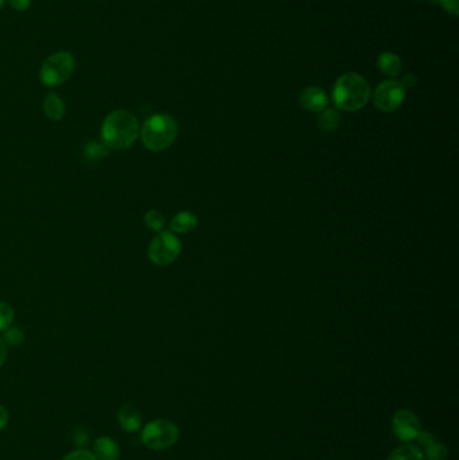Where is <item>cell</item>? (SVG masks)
I'll list each match as a JSON object with an SVG mask.
<instances>
[{"mask_svg": "<svg viewBox=\"0 0 459 460\" xmlns=\"http://www.w3.org/2000/svg\"><path fill=\"white\" fill-rule=\"evenodd\" d=\"M178 123L173 116L158 114L146 120L141 127V141L144 147L154 152L167 150L177 139Z\"/></svg>", "mask_w": 459, "mask_h": 460, "instance_id": "cell-3", "label": "cell"}, {"mask_svg": "<svg viewBox=\"0 0 459 460\" xmlns=\"http://www.w3.org/2000/svg\"><path fill=\"white\" fill-rule=\"evenodd\" d=\"M438 3L440 4V7H442L447 14H450V15H453V17H458V0H438Z\"/></svg>", "mask_w": 459, "mask_h": 460, "instance_id": "cell-23", "label": "cell"}, {"mask_svg": "<svg viewBox=\"0 0 459 460\" xmlns=\"http://www.w3.org/2000/svg\"><path fill=\"white\" fill-rule=\"evenodd\" d=\"M299 103L309 112H322L329 105V94L320 87H309L299 94Z\"/></svg>", "mask_w": 459, "mask_h": 460, "instance_id": "cell-9", "label": "cell"}, {"mask_svg": "<svg viewBox=\"0 0 459 460\" xmlns=\"http://www.w3.org/2000/svg\"><path fill=\"white\" fill-rule=\"evenodd\" d=\"M140 439L141 443L150 450H167L178 441L180 428L170 420L157 418L143 427Z\"/></svg>", "mask_w": 459, "mask_h": 460, "instance_id": "cell-5", "label": "cell"}, {"mask_svg": "<svg viewBox=\"0 0 459 460\" xmlns=\"http://www.w3.org/2000/svg\"><path fill=\"white\" fill-rule=\"evenodd\" d=\"M406 91L400 81L388 80L381 82L373 93V103L376 108L384 114L395 112L404 101Z\"/></svg>", "mask_w": 459, "mask_h": 460, "instance_id": "cell-7", "label": "cell"}, {"mask_svg": "<svg viewBox=\"0 0 459 460\" xmlns=\"http://www.w3.org/2000/svg\"><path fill=\"white\" fill-rule=\"evenodd\" d=\"M14 322V310L7 303L0 301V331L7 330Z\"/></svg>", "mask_w": 459, "mask_h": 460, "instance_id": "cell-21", "label": "cell"}, {"mask_svg": "<svg viewBox=\"0 0 459 460\" xmlns=\"http://www.w3.org/2000/svg\"><path fill=\"white\" fill-rule=\"evenodd\" d=\"M44 111H45V115L50 120L60 121L65 116L67 107H65L64 100L58 94L49 93L46 98H45V101H44Z\"/></svg>", "mask_w": 459, "mask_h": 460, "instance_id": "cell-14", "label": "cell"}, {"mask_svg": "<svg viewBox=\"0 0 459 460\" xmlns=\"http://www.w3.org/2000/svg\"><path fill=\"white\" fill-rule=\"evenodd\" d=\"M6 357H7V346H6V342L0 338V366L4 364Z\"/></svg>", "mask_w": 459, "mask_h": 460, "instance_id": "cell-28", "label": "cell"}, {"mask_svg": "<svg viewBox=\"0 0 459 460\" xmlns=\"http://www.w3.org/2000/svg\"><path fill=\"white\" fill-rule=\"evenodd\" d=\"M107 154H108V147L104 143H98V141L88 143L84 150V155L87 157L88 161H98V159L104 158Z\"/></svg>", "mask_w": 459, "mask_h": 460, "instance_id": "cell-18", "label": "cell"}, {"mask_svg": "<svg viewBox=\"0 0 459 460\" xmlns=\"http://www.w3.org/2000/svg\"><path fill=\"white\" fill-rule=\"evenodd\" d=\"M388 460H426L423 451L410 443L397 447L390 455Z\"/></svg>", "mask_w": 459, "mask_h": 460, "instance_id": "cell-15", "label": "cell"}, {"mask_svg": "<svg viewBox=\"0 0 459 460\" xmlns=\"http://www.w3.org/2000/svg\"><path fill=\"white\" fill-rule=\"evenodd\" d=\"M424 459L427 460H446L449 457V450L444 444L434 441L428 447L424 448Z\"/></svg>", "mask_w": 459, "mask_h": 460, "instance_id": "cell-19", "label": "cell"}, {"mask_svg": "<svg viewBox=\"0 0 459 460\" xmlns=\"http://www.w3.org/2000/svg\"><path fill=\"white\" fill-rule=\"evenodd\" d=\"M400 84L404 88V91H408V89H413V87L417 84V78L413 74H406L404 78L400 81Z\"/></svg>", "mask_w": 459, "mask_h": 460, "instance_id": "cell-25", "label": "cell"}, {"mask_svg": "<svg viewBox=\"0 0 459 460\" xmlns=\"http://www.w3.org/2000/svg\"><path fill=\"white\" fill-rule=\"evenodd\" d=\"M377 68L388 77H396L400 74L403 65L399 55L390 51H384L377 58Z\"/></svg>", "mask_w": 459, "mask_h": 460, "instance_id": "cell-13", "label": "cell"}, {"mask_svg": "<svg viewBox=\"0 0 459 460\" xmlns=\"http://www.w3.org/2000/svg\"><path fill=\"white\" fill-rule=\"evenodd\" d=\"M3 341L6 342V345H22L24 342V331H22L21 328H18V327H11V326H10L7 330H4Z\"/></svg>", "mask_w": 459, "mask_h": 460, "instance_id": "cell-20", "label": "cell"}, {"mask_svg": "<svg viewBox=\"0 0 459 460\" xmlns=\"http://www.w3.org/2000/svg\"><path fill=\"white\" fill-rule=\"evenodd\" d=\"M334 105L345 112H356L364 108L372 96L367 80L358 73H345L333 88Z\"/></svg>", "mask_w": 459, "mask_h": 460, "instance_id": "cell-2", "label": "cell"}, {"mask_svg": "<svg viewBox=\"0 0 459 460\" xmlns=\"http://www.w3.org/2000/svg\"><path fill=\"white\" fill-rule=\"evenodd\" d=\"M198 218L191 211H181L173 217L170 222V229L173 233L187 234L197 228Z\"/></svg>", "mask_w": 459, "mask_h": 460, "instance_id": "cell-12", "label": "cell"}, {"mask_svg": "<svg viewBox=\"0 0 459 460\" xmlns=\"http://www.w3.org/2000/svg\"><path fill=\"white\" fill-rule=\"evenodd\" d=\"M317 123H318V127L321 130L326 131V132H330V131H334V130L338 128V125L341 123V116H340L337 109L326 108L318 116Z\"/></svg>", "mask_w": 459, "mask_h": 460, "instance_id": "cell-16", "label": "cell"}, {"mask_svg": "<svg viewBox=\"0 0 459 460\" xmlns=\"http://www.w3.org/2000/svg\"><path fill=\"white\" fill-rule=\"evenodd\" d=\"M117 423L125 432L134 434L141 427V414L132 405H123L117 411Z\"/></svg>", "mask_w": 459, "mask_h": 460, "instance_id": "cell-10", "label": "cell"}, {"mask_svg": "<svg viewBox=\"0 0 459 460\" xmlns=\"http://www.w3.org/2000/svg\"><path fill=\"white\" fill-rule=\"evenodd\" d=\"M392 431L396 437L404 443L416 440L417 435L423 431L420 420L410 409H400L393 414Z\"/></svg>", "mask_w": 459, "mask_h": 460, "instance_id": "cell-8", "label": "cell"}, {"mask_svg": "<svg viewBox=\"0 0 459 460\" xmlns=\"http://www.w3.org/2000/svg\"><path fill=\"white\" fill-rule=\"evenodd\" d=\"M4 3H6V0H0V10L4 7Z\"/></svg>", "mask_w": 459, "mask_h": 460, "instance_id": "cell-29", "label": "cell"}, {"mask_svg": "<svg viewBox=\"0 0 459 460\" xmlns=\"http://www.w3.org/2000/svg\"><path fill=\"white\" fill-rule=\"evenodd\" d=\"M8 420H10V416H8L7 409L3 405H0V431H3L7 427Z\"/></svg>", "mask_w": 459, "mask_h": 460, "instance_id": "cell-27", "label": "cell"}, {"mask_svg": "<svg viewBox=\"0 0 459 460\" xmlns=\"http://www.w3.org/2000/svg\"><path fill=\"white\" fill-rule=\"evenodd\" d=\"M416 440H417V443H419L423 448H426V447H428L430 444H433V443L435 441V437H434L433 434H430V432L422 431V432L417 435V437H416Z\"/></svg>", "mask_w": 459, "mask_h": 460, "instance_id": "cell-24", "label": "cell"}, {"mask_svg": "<svg viewBox=\"0 0 459 460\" xmlns=\"http://www.w3.org/2000/svg\"><path fill=\"white\" fill-rule=\"evenodd\" d=\"M76 68V60L68 51H58L51 54L44 61L40 69V78L49 88L61 87L65 84Z\"/></svg>", "mask_w": 459, "mask_h": 460, "instance_id": "cell-4", "label": "cell"}, {"mask_svg": "<svg viewBox=\"0 0 459 460\" xmlns=\"http://www.w3.org/2000/svg\"><path fill=\"white\" fill-rule=\"evenodd\" d=\"M140 135L138 118L127 109H116L105 117L101 125V138L108 148H130Z\"/></svg>", "mask_w": 459, "mask_h": 460, "instance_id": "cell-1", "label": "cell"}, {"mask_svg": "<svg viewBox=\"0 0 459 460\" xmlns=\"http://www.w3.org/2000/svg\"><path fill=\"white\" fill-rule=\"evenodd\" d=\"M144 224L148 229L159 233L164 228V215L159 210L151 209L144 215Z\"/></svg>", "mask_w": 459, "mask_h": 460, "instance_id": "cell-17", "label": "cell"}, {"mask_svg": "<svg viewBox=\"0 0 459 460\" xmlns=\"http://www.w3.org/2000/svg\"><path fill=\"white\" fill-rule=\"evenodd\" d=\"M182 245L173 231H159L148 247V258L159 267L173 264L181 254Z\"/></svg>", "mask_w": 459, "mask_h": 460, "instance_id": "cell-6", "label": "cell"}, {"mask_svg": "<svg viewBox=\"0 0 459 460\" xmlns=\"http://www.w3.org/2000/svg\"><path fill=\"white\" fill-rule=\"evenodd\" d=\"M11 7L17 11H26L31 6V0H8Z\"/></svg>", "mask_w": 459, "mask_h": 460, "instance_id": "cell-26", "label": "cell"}, {"mask_svg": "<svg viewBox=\"0 0 459 460\" xmlns=\"http://www.w3.org/2000/svg\"><path fill=\"white\" fill-rule=\"evenodd\" d=\"M93 451L100 460H117L120 457V447L112 437H98L93 444Z\"/></svg>", "mask_w": 459, "mask_h": 460, "instance_id": "cell-11", "label": "cell"}, {"mask_svg": "<svg viewBox=\"0 0 459 460\" xmlns=\"http://www.w3.org/2000/svg\"><path fill=\"white\" fill-rule=\"evenodd\" d=\"M62 460H97V458L88 450H77L68 454Z\"/></svg>", "mask_w": 459, "mask_h": 460, "instance_id": "cell-22", "label": "cell"}]
</instances>
